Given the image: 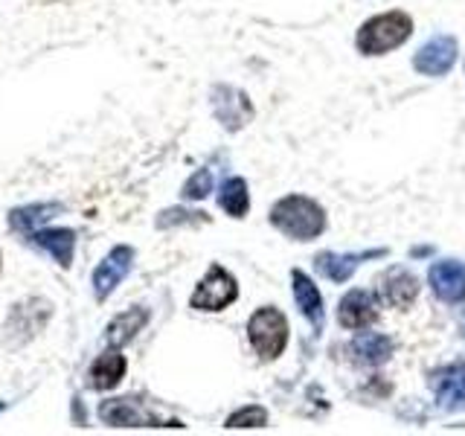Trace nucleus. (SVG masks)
<instances>
[{
    "mask_svg": "<svg viewBox=\"0 0 465 436\" xmlns=\"http://www.w3.org/2000/svg\"><path fill=\"white\" fill-rule=\"evenodd\" d=\"M433 392L440 401V411L460 413L465 411V363H454L433 375Z\"/></svg>",
    "mask_w": 465,
    "mask_h": 436,
    "instance_id": "obj_11",
    "label": "nucleus"
},
{
    "mask_svg": "<svg viewBox=\"0 0 465 436\" xmlns=\"http://www.w3.org/2000/svg\"><path fill=\"white\" fill-rule=\"evenodd\" d=\"M428 285L442 302H462L465 300V262H457V259L433 262L428 273Z\"/></svg>",
    "mask_w": 465,
    "mask_h": 436,
    "instance_id": "obj_10",
    "label": "nucleus"
},
{
    "mask_svg": "<svg viewBox=\"0 0 465 436\" xmlns=\"http://www.w3.org/2000/svg\"><path fill=\"white\" fill-rule=\"evenodd\" d=\"M381 291H384V300L390 305H411L419 294V280L411 271H401V268H392L381 276Z\"/></svg>",
    "mask_w": 465,
    "mask_h": 436,
    "instance_id": "obj_19",
    "label": "nucleus"
},
{
    "mask_svg": "<svg viewBox=\"0 0 465 436\" xmlns=\"http://www.w3.org/2000/svg\"><path fill=\"white\" fill-rule=\"evenodd\" d=\"M218 203L222 210L230 213L232 218H244L251 210V195H247V181L244 178H227L218 193Z\"/></svg>",
    "mask_w": 465,
    "mask_h": 436,
    "instance_id": "obj_21",
    "label": "nucleus"
},
{
    "mask_svg": "<svg viewBox=\"0 0 465 436\" xmlns=\"http://www.w3.org/2000/svg\"><path fill=\"white\" fill-rule=\"evenodd\" d=\"M247 338H251V346L256 349L259 358H265V361L280 358L288 343L285 314L280 309H273V305L259 309L251 320H247Z\"/></svg>",
    "mask_w": 465,
    "mask_h": 436,
    "instance_id": "obj_4",
    "label": "nucleus"
},
{
    "mask_svg": "<svg viewBox=\"0 0 465 436\" xmlns=\"http://www.w3.org/2000/svg\"><path fill=\"white\" fill-rule=\"evenodd\" d=\"M131 268H134V247L128 244H116L108 251V256L99 262V265L94 268V297L99 302H105L116 288L123 285V280L131 273Z\"/></svg>",
    "mask_w": 465,
    "mask_h": 436,
    "instance_id": "obj_7",
    "label": "nucleus"
},
{
    "mask_svg": "<svg viewBox=\"0 0 465 436\" xmlns=\"http://www.w3.org/2000/svg\"><path fill=\"white\" fill-rule=\"evenodd\" d=\"M413 35V21L407 12H384L375 15L358 29V50L363 55H384L390 50L401 47V44Z\"/></svg>",
    "mask_w": 465,
    "mask_h": 436,
    "instance_id": "obj_2",
    "label": "nucleus"
},
{
    "mask_svg": "<svg viewBox=\"0 0 465 436\" xmlns=\"http://www.w3.org/2000/svg\"><path fill=\"white\" fill-rule=\"evenodd\" d=\"M0 271H4V256H0Z\"/></svg>",
    "mask_w": 465,
    "mask_h": 436,
    "instance_id": "obj_25",
    "label": "nucleus"
},
{
    "mask_svg": "<svg viewBox=\"0 0 465 436\" xmlns=\"http://www.w3.org/2000/svg\"><path fill=\"white\" fill-rule=\"evenodd\" d=\"M210 102H213L215 120L222 123L227 131H239V128H244L247 123L253 120V105H251V99H247V94L239 91V87L215 84V87H213V94H210Z\"/></svg>",
    "mask_w": 465,
    "mask_h": 436,
    "instance_id": "obj_8",
    "label": "nucleus"
},
{
    "mask_svg": "<svg viewBox=\"0 0 465 436\" xmlns=\"http://www.w3.org/2000/svg\"><path fill=\"white\" fill-rule=\"evenodd\" d=\"M53 317V302L44 297H26L21 302H15L9 309V317L4 323V338L9 346H24L33 338H38V332L50 323Z\"/></svg>",
    "mask_w": 465,
    "mask_h": 436,
    "instance_id": "obj_3",
    "label": "nucleus"
},
{
    "mask_svg": "<svg viewBox=\"0 0 465 436\" xmlns=\"http://www.w3.org/2000/svg\"><path fill=\"white\" fill-rule=\"evenodd\" d=\"M145 323H149V309H140V305H134V309H128L123 314H116L105 329L108 346L120 349V346L131 343L145 329Z\"/></svg>",
    "mask_w": 465,
    "mask_h": 436,
    "instance_id": "obj_17",
    "label": "nucleus"
},
{
    "mask_svg": "<svg viewBox=\"0 0 465 436\" xmlns=\"http://www.w3.org/2000/svg\"><path fill=\"white\" fill-rule=\"evenodd\" d=\"M4 407H6V404H4V401H0V411H4Z\"/></svg>",
    "mask_w": 465,
    "mask_h": 436,
    "instance_id": "obj_26",
    "label": "nucleus"
},
{
    "mask_svg": "<svg viewBox=\"0 0 465 436\" xmlns=\"http://www.w3.org/2000/svg\"><path fill=\"white\" fill-rule=\"evenodd\" d=\"M370 256H384V251H370V253H317L314 259V268L320 276H326V280L331 282H346L349 276H352L358 271V265L363 259H370Z\"/></svg>",
    "mask_w": 465,
    "mask_h": 436,
    "instance_id": "obj_16",
    "label": "nucleus"
},
{
    "mask_svg": "<svg viewBox=\"0 0 465 436\" xmlns=\"http://www.w3.org/2000/svg\"><path fill=\"white\" fill-rule=\"evenodd\" d=\"M236 297L239 285L230 276V271L222 265H210V271L203 273V280L193 291V297H189V305L198 312H222L230 302H236Z\"/></svg>",
    "mask_w": 465,
    "mask_h": 436,
    "instance_id": "obj_5",
    "label": "nucleus"
},
{
    "mask_svg": "<svg viewBox=\"0 0 465 436\" xmlns=\"http://www.w3.org/2000/svg\"><path fill=\"white\" fill-rule=\"evenodd\" d=\"M99 419L111 428H183L178 419L163 421L149 413L137 399H108L99 404Z\"/></svg>",
    "mask_w": 465,
    "mask_h": 436,
    "instance_id": "obj_6",
    "label": "nucleus"
},
{
    "mask_svg": "<svg viewBox=\"0 0 465 436\" xmlns=\"http://www.w3.org/2000/svg\"><path fill=\"white\" fill-rule=\"evenodd\" d=\"M265 425H268V413L262 411V407L251 404V407H242V411L232 413L224 428L239 431V428H265Z\"/></svg>",
    "mask_w": 465,
    "mask_h": 436,
    "instance_id": "obj_23",
    "label": "nucleus"
},
{
    "mask_svg": "<svg viewBox=\"0 0 465 436\" xmlns=\"http://www.w3.org/2000/svg\"><path fill=\"white\" fill-rule=\"evenodd\" d=\"M125 355H120V349L111 346L108 352H102L94 363H91V372H87V384L94 390H114L116 384L125 378Z\"/></svg>",
    "mask_w": 465,
    "mask_h": 436,
    "instance_id": "obj_15",
    "label": "nucleus"
},
{
    "mask_svg": "<svg viewBox=\"0 0 465 436\" xmlns=\"http://www.w3.org/2000/svg\"><path fill=\"white\" fill-rule=\"evenodd\" d=\"M213 193V169H198L193 178L183 183V198L186 201H201Z\"/></svg>",
    "mask_w": 465,
    "mask_h": 436,
    "instance_id": "obj_24",
    "label": "nucleus"
},
{
    "mask_svg": "<svg viewBox=\"0 0 465 436\" xmlns=\"http://www.w3.org/2000/svg\"><path fill=\"white\" fill-rule=\"evenodd\" d=\"M58 213H62V203H55V201L26 203V207H15L9 213V227L15 233H24V236H33L35 230L47 227V222H53Z\"/></svg>",
    "mask_w": 465,
    "mask_h": 436,
    "instance_id": "obj_14",
    "label": "nucleus"
},
{
    "mask_svg": "<svg viewBox=\"0 0 465 436\" xmlns=\"http://www.w3.org/2000/svg\"><path fill=\"white\" fill-rule=\"evenodd\" d=\"M210 218L207 213H198V210H183V207H172L163 210L157 215V227L160 230H172V227H198V224H207Z\"/></svg>",
    "mask_w": 465,
    "mask_h": 436,
    "instance_id": "obj_22",
    "label": "nucleus"
},
{
    "mask_svg": "<svg viewBox=\"0 0 465 436\" xmlns=\"http://www.w3.org/2000/svg\"><path fill=\"white\" fill-rule=\"evenodd\" d=\"M462 329H465V320H462Z\"/></svg>",
    "mask_w": 465,
    "mask_h": 436,
    "instance_id": "obj_27",
    "label": "nucleus"
},
{
    "mask_svg": "<svg viewBox=\"0 0 465 436\" xmlns=\"http://www.w3.org/2000/svg\"><path fill=\"white\" fill-rule=\"evenodd\" d=\"M35 247L41 251H47L55 262L58 268H70L73 265V251H76V233L67 230V227H41L35 230L33 236H29Z\"/></svg>",
    "mask_w": 465,
    "mask_h": 436,
    "instance_id": "obj_13",
    "label": "nucleus"
},
{
    "mask_svg": "<svg viewBox=\"0 0 465 436\" xmlns=\"http://www.w3.org/2000/svg\"><path fill=\"white\" fill-rule=\"evenodd\" d=\"M457 62V38L454 35H433L421 44L413 55V67L421 76H445Z\"/></svg>",
    "mask_w": 465,
    "mask_h": 436,
    "instance_id": "obj_9",
    "label": "nucleus"
},
{
    "mask_svg": "<svg viewBox=\"0 0 465 436\" xmlns=\"http://www.w3.org/2000/svg\"><path fill=\"white\" fill-rule=\"evenodd\" d=\"M291 282H294V300L300 305L302 317H309V323L320 332L323 329V297H320L317 285L302 271L291 273Z\"/></svg>",
    "mask_w": 465,
    "mask_h": 436,
    "instance_id": "obj_18",
    "label": "nucleus"
},
{
    "mask_svg": "<svg viewBox=\"0 0 465 436\" xmlns=\"http://www.w3.org/2000/svg\"><path fill=\"white\" fill-rule=\"evenodd\" d=\"M378 320V300L370 291H349L338 305V323L343 329H367Z\"/></svg>",
    "mask_w": 465,
    "mask_h": 436,
    "instance_id": "obj_12",
    "label": "nucleus"
},
{
    "mask_svg": "<svg viewBox=\"0 0 465 436\" xmlns=\"http://www.w3.org/2000/svg\"><path fill=\"white\" fill-rule=\"evenodd\" d=\"M271 224L294 242H312L326 230V213L305 195L280 198L271 210Z\"/></svg>",
    "mask_w": 465,
    "mask_h": 436,
    "instance_id": "obj_1",
    "label": "nucleus"
},
{
    "mask_svg": "<svg viewBox=\"0 0 465 436\" xmlns=\"http://www.w3.org/2000/svg\"><path fill=\"white\" fill-rule=\"evenodd\" d=\"M349 352H352V361L367 363V367H378V363L390 361L392 355V341L387 334H358V338L349 343Z\"/></svg>",
    "mask_w": 465,
    "mask_h": 436,
    "instance_id": "obj_20",
    "label": "nucleus"
}]
</instances>
